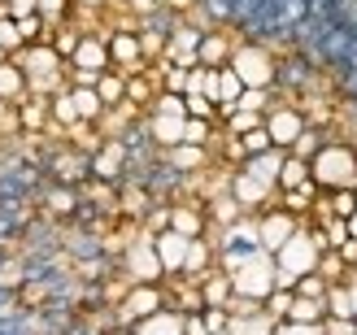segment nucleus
<instances>
[{
  "mask_svg": "<svg viewBox=\"0 0 357 335\" xmlns=\"http://www.w3.org/2000/svg\"><path fill=\"white\" fill-rule=\"evenodd\" d=\"M213 139H218V122H209V118H188L183 122V144L213 148Z\"/></svg>",
  "mask_w": 357,
  "mask_h": 335,
  "instance_id": "nucleus-28",
  "label": "nucleus"
},
{
  "mask_svg": "<svg viewBox=\"0 0 357 335\" xmlns=\"http://www.w3.org/2000/svg\"><path fill=\"white\" fill-rule=\"evenodd\" d=\"M240 92H244V83H240V75L231 65H218V92H213V100H218V118L222 114H231L236 109V100H240Z\"/></svg>",
  "mask_w": 357,
  "mask_h": 335,
  "instance_id": "nucleus-22",
  "label": "nucleus"
},
{
  "mask_svg": "<svg viewBox=\"0 0 357 335\" xmlns=\"http://www.w3.org/2000/svg\"><path fill=\"white\" fill-rule=\"evenodd\" d=\"M57 122V127H75L79 114H75V100H70V87H61V92L48 96V127Z\"/></svg>",
  "mask_w": 357,
  "mask_h": 335,
  "instance_id": "nucleus-27",
  "label": "nucleus"
},
{
  "mask_svg": "<svg viewBox=\"0 0 357 335\" xmlns=\"http://www.w3.org/2000/svg\"><path fill=\"white\" fill-rule=\"evenodd\" d=\"M323 335H357V318H323Z\"/></svg>",
  "mask_w": 357,
  "mask_h": 335,
  "instance_id": "nucleus-48",
  "label": "nucleus"
},
{
  "mask_svg": "<svg viewBox=\"0 0 357 335\" xmlns=\"http://www.w3.org/2000/svg\"><path fill=\"white\" fill-rule=\"evenodd\" d=\"M231 70L240 75L244 87H271L275 92V79H279V57L271 48H266L261 40H240L236 48H231Z\"/></svg>",
  "mask_w": 357,
  "mask_h": 335,
  "instance_id": "nucleus-2",
  "label": "nucleus"
},
{
  "mask_svg": "<svg viewBox=\"0 0 357 335\" xmlns=\"http://www.w3.org/2000/svg\"><path fill=\"white\" fill-rule=\"evenodd\" d=\"M323 301H327V318H353V301H349L344 283H331Z\"/></svg>",
  "mask_w": 357,
  "mask_h": 335,
  "instance_id": "nucleus-32",
  "label": "nucleus"
},
{
  "mask_svg": "<svg viewBox=\"0 0 357 335\" xmlns=\"http://www.w3.org/2000/svg\"><path fill=\"white\" fill-rule=\"evenodd\" d=\"M318 274H323L327 279V283H344V274H349V266H344V257L340 253H323V257H318Z\"/></svg>",
  "mask_w": 357,
  "mask_h": 335,
  "instance_id": "nucleus-36",
  "label": "nucleus"
},
{
  "mask_svg": "<svg viewBox=\"0 0 357 335\" xmlns=\"http://www.w3.org/2000/svg\"><path fill=\"white\" fill-rule=\"evenodd\" d=\"M79 40H83V31H79V26H70V22L52 26V35H48V44L57 48V57H61V61H70V52L79 48Z\"/></svg>",
  "mask_w": 357,
  "mask_h": 335,
  "instance_id": "nucleus-31",
  "label": "nucleus"
},
{
  "mask_svg": "<svg viewBox=\"0 0 357 335\" xmlns=\"http://www.w3.org/2000/svg\"><path fill=\"white\" fill-rule=\"evenodd\" d=\"M271 257H275V266H279V270H288L292 279H301V274H314V270H318V257H323V249L314 244L310 226L301 222L296 231L288 235V244H279Z\"/></svg>",
  "mask_w": 357,
  "mask_h": 335,
  "instance_id": "nucleus-6",
  "label": "nucleus"
},
{
  "mask_svg": "<svg viewBox=\"0 0 357 335\" xmlns=\"http://www.w3.org/2000/svg\"><path fill=\"white\" fill-rule=\"evenodd\" d=\"M157 309H166V283H131L114 305V327L131 331L139 318H149Z\"/></svg>",
  "mask_w": 357,
  "mask_h": 335,
  "instance_id": "nucleus-3",
  "label": "nucleus"
},
{
  "mask_svg": "<svg viewBox=\"0 0 357 335\" xmlns=\"http://www.w3.org/2000/svg\"><path fill=\"white\" fill-rule=\"evenodd\" d=\"M105 48H109V70H118V75H139V70H149L144 48H139V31H131V26L109 31L105 35Z\"/></svg>",
  "mask_w": 357,
  "mask_h": 335,
  "instance_id": "nucleus-8",
  "label": "nucleus"
},
{
  "mask_svg": "<svg viewBox=\"0 0 357 335\" xmlns=\"http://www.w3.org/2000/svg\"><path fill=\"white\" fill-rule=\"evenodd\" d=\"M26 96H31L26 75H22L13 61H0V100H17V104H22Z\"/></svg>",
  "mask_w": 357,
  "mask_h": 335,
  "instance_id": "nucleus-26",
  "label": "nucleus"
},
{
  "mask_svg": "<svg viewBox=\"0 0 357 335\" xmlns=\"http://www.w3.org/2000/svg\"><path fill=\"white\" fill-rule=\"evenodd\" d=\"M196 288H201V305H218V309H227V301H231V274H227V270H218V266L205 270Z\"/></svg>",
  "mask_w": 357,
  "mask_h": 335,
  "instance_id": "nucleus-20",
  "label": "nucleus"
},
{
  "mask_svg": "<svg viewBox=\"0 0 357 335\" xmlns=\"http://www.w3.org/2000/svg\"><path fill=\"white\" fill-rule=\"evenodd\" d=\"M66 13H70V0H40V17L48 26H61Z\"/></svg>",
  "mask_w": 357,
  "mask_h": 335,
  "instance_id": "nucleus-41",
  "label": "nucleus"
},
{
  "mask_svg": "<svg viewBox=\"0 0 357 335\" xmlns=\"http://www.w3.org/2000/svg\"><path fill=\"white\" fill-rule=\"evenodd\" d=\"M231 48H236V40H231L227 31H205L201 35V48H196V65L218 70V65L231 61Z\"/></svg>",
  "mask_w": 357,
  "mask_h": 335,
  "instance_id": "nucleus-15",
  "label": "nucleus"
},
{
  "mask_svg": "<svg viewBox=\"0 0 357 335\" xmlns=\"http://www.w3.org/2000/svg\"><path fill=\"white\" fill-rule=\"evenodd\" d=\"M70 100H75V114H79V122H96L105 118V104H100V96H96V87H75L70 83Z\"/></svg>",
  "mask_w": 357,
  "mask_h": 335,
  "instance_id": "nucleus-25",
  "label": "nucleus"
},
{
  "mask_svg": "<svg viewBox=\"0 0 357 335\" xmlns=\"http://www.w3.org/2000/svg\"><path fill=\"white\" fill-rule=\"evenodd\" d=\"M353 192H357V187H353Z\"/></svg>",
  "mask_w": 357,
  "mask_h": 335,
  "instance_id": "nucleus-56",
  "label": "nucleus"
},
{
  "mask_svg": "<svg viewBox=\"0 0 357 335\" xmlns=\"http://www.w3.org/2000/svg\"><path fill=\"white\" fill-rule=\"evenodd\" d=\"M0 109H5V100H0Z\"/></svg>",
  "mask_w": 357,
  "mask_h": 335,
  "instance_id": "nucleus-55",
  "label": "nucleus"
},
{
  "mask_svg": "<svg viewBox=\"0 0 357 335\" xmlns=\"http://www.w3.org/2000/svg\"><path fill=\"white\" fill-rule=\"evenodd\" d=\"M310 179L318 192L357 187V144H349V139H323V148L310 157Z\"/></svg>",
  "mask_w": 357,
  "mask_h": 335,
  "instance_id": "nucleus-1",
  "label": "nucleus"
},
{
  "mask_svg": "<svg viewBox=\"0 0 357 335\" xmlns=\"http://www.w3.org/2000/svg\"><path fill=\"white\" fill-rule=\"evenodd\" d=\"M170 231L178 235H209V218H205V201H170Z\"/></svg>",
  "mask_w": 357,
  "mask_h": 335,
  "instance_id": "nucleus-12",
  "label": "nucleus"
},
{
  "mask_svg": "<svg viewBox=\"0 0 357 335\" xmlns=\"http://www.w3.org/2000/svg\"><path fill=\"white\" fill-rule=\"evenodd\" d=\"M40 13V0H0V17H31Z\"/></svg>",
  "mask_w": 357,
  "mask_h": 335,
  "instance_id": "nucleus-43",
  "label": "nucleus"
},
{
  "mask_svg": "<svg viewBox=\"0 0 357 335\" xmlns=\"http://www.w3.org/2000/svg\"><path fill=\"white\" fill-rule=\"evenodd\" d=\"M213 240L209 235H196V240H188V257H183V279H192V283H201V274L205 270H213Z\"/></svg>",
  "mask_w": 357,
  "mask_h": 335,
  "instance_id": "nucleus-17",
  "label": "nucleus"
},
{
  "mask_svg": "<svg viewBox=\"0 0 357 335\" xmlns=\"http://www.w3.org/2000/svg\"><path fill=\"white\" fill-rule=\"evenodd\" d=\"M0 48H5V52H17V48H22V35H17V22H13V17H0Z\"/></svg>",
  "mask_w": 357,
  "mask_h": 335,
  "instance_id": "nucleus-44",
  "label": "nucleus"
},
{
  "mask_svg": "<svg viewBox=\"0 0 357 335\" xmlns=\"http://www.w3.org/2000/svg\"><path fill=\"white\" fill-rule=\"evenodd\" d=\"M48 209H52V214H75V209H79V196H75V187H52L48 192Z\"/></svg>",
  "mask_w": 357,
  "mask_h": 335,
  "instance_id": "nucleus-39",
  "label": "nucleus"
},
{
  "mask_svg": "<svg viewBox=\"0 0 357 335\" xmlns=\"http://www.w3.org/2000/svg\"><path fill=\"white\" fill-rule=\"evenodd\" d=\"M227 192L236 196V205L244 209V214H261L266 205H275V187L261 183V179H253V174L240 170V166L227 174Z\"/></svg>",
  "mask_w": 357,
  "mask_h": 335,
  "instance_id": "nucleus-10",
  "label": "nucleus"
},
{
  "mask_svg": "<svg viewBox=\"0 0 357 335\" xmlns=\"http://www.w3.org/2000/svg\"><path fill=\"white\" fill-rule=\"evenodd\" d=\"M253 222H257V249L261 253H275L279 244H288V235L301 226V218L288 214V209H279V205H266L261 214H253Z\"/></svg>",
  "mask_w": 357,
  "mask_h": 335,
  "instance_id": "nucleus-9",
  "label": "nucleus"
},
{
  "mask_svg": "<svg viewBox=\"0 0 357 335\" xmlns=\"http://www.w3.org/2000/svg\"><path fill=\"white\" fill-rule=\"evenodd\" d=\"M314 201H318L314 179H310V183H301V187H288V192H275V205H279V209H288V214H296L301 222L314 214Z\"/></svg>",
  "mask_w": 357,
  "mask_h": 335,
  "instance_id": "nucleus-18",
  "label": "nucleus"
},
{
  "mask_svg": "<svg viewBox=\"0 0 357 335\" xmlns=\"http://www.w3.org/2000/svg\"><path fill=\"white\" fill-rule=\"evenodd\" d=\"M153 5H166V0H153Z\"/></svg>",
  "mask_w": 357,
  "mask_h": 335,
  "instance_id": "nucleus-54",
  "label": "nucleus"
},
{
  "mask_svg": "<svg viewBox=\"0 0 357 335\" xmlns=\"http://www.w3.org/2000/svg\"><path fill=\"white\" fill-rule=\"evenodd\" d=\"M344 288H349V301H353V318H357V270L344 274Z\"/></svg>",
  "mask_w": 357,
  "mask_h": 335,
  "instance_id": "nucleus-50",
  "label": "nucleus"
},
{
  "mask_svg": "<svg viewBox=\"0 0 357 335\" xmlns=\"http://www.w3.org/2000/svg\"><path fill=\"white\" fill-rule=\"evenodd\" d=\"M122 279L127 283H166L162 261L153 253V231H139L131 244H122Z\"/></svg>",
  "mask_w": 357,
  "mask_h": 335,
  "instance_id": "nucleus-5",
  "label": "nucleus"
},
{
  "mask_svg": "<svg viewBox=\"0 0 357 335\" xmlns=\"http://www.w3.org/2000/svg\"><path fill=\"white\" fill-rule=\"evenodd\" d=\"M213 335H231V331H213Z\"/></svg>",
  "mask_w": 357,
  "mask_h": 335,
  "instance_id": "nucleus-53",
  "label": "nucleus"
},
{
  "mask_svg": "<svg viewBox=\"0 0 357 335\" xmlns=\"http://www.w3.org/2000/svg\"><path fill=\"white\" fill-rule=\"evenodd\" d=\"M275 335H323V322H275Z\"/></svg>",
  "mask_w": 357,
  "mask_h": 335,
  "instance_id": "nucleus-45",
  "label": "nucleus"
},
{
  "mask_svg": "<svg viewBox=\"0 0 357 335\" xmlns=\"http://www.w3.org/2000/svg\"><path fill=\"white\" fill-rule=\"evenodd\" d=\"M183 122L188 118H166V114H149L144 118V131H149V144L157 153H166L174 144H183Z\"/></svg>",
  "mask_w": 357,
  "mask_h": 335,
  "instance_id": "nucleus-14",
  "label": "nucleus"
},
{
  "mask_svg": "<svg viewBox=\"0 0 357 335\" xmlns=\"http://www.w3.org/2000/svg\"><path fill=\"white\" fill-rule=\"evenodd\" d=\"M327 318V301H314V296H292L288 322H323Z\"/></svg>",
  "mask_w": 357,
  "mask_h": 335,
  "instance_id": "nucleus-29",
  "label": "nucleus"
},
{
  "mask_svg": "<svg viewBox=\"0 0 357 335\" xmlns=\"http://www.w3.org/2000/svg\"><path fill=\"white\" fill-rule=\"evenodd\" d=\"M344 226H349V240H357V209H353V214L344 218Z\"/></svg>",
  "mask_w": 357,
  "mask_h": 335,
  "instance_id": "nucleus-52",
  "label": "nucleus"
},
{
  "mask_svg": "<svg viewBox=\"0 0 357 335\" xmlns=\"http://www.w3.org/2000/svg\"><path fill=\"white\" fill-rule=\"evenodd\" d=\"M127 162H131V148L122 139H100V148L87 157V174L100 183H118L127 174Z\"/></svg>",
  "mask_w": 357,
  "mask_h": 335,
  "instance_id": "nucleus-11",
  "label": "nucleus"
},
{
  "mask_svg": "<svg viewBox=\"0 0 357 335\" xmlns=\"http://www.w3.org/2000/svg\"><path fill=\"white\" fill-rule=\"evenodd\" d=\"M301 183H310V162H305V157H296V153H283L275 192H288V187H301Z\"/></svg>",
  "mask_w": 357,
  "mask_h": 335,
  "instance_id": "nucleus-24",
  "label": "nucleus"
},
{
  "mask_svg": "<svg viewBox=\"0 0 357 335\" xmlns=\"http://www.w3.org/2000/svg\"><path fill=\"white\" fill-rule=\"evenodd\" d=\"M275 104V92L271 87H244L240 100H236V109H253V114H266Z\"/></svg>",
  "mask_w": 357,
  "mask_h": 335,
  "instance_id": "nucleus-34",
  "label": "nucleus"
},
{
  "mask_svg": "<svg viewBox=\"0 0 357 335\" xmlns=\"http://www.w3.org/2000/svg\"><path fill=\"white\" fill-rule=\"evenodd\" d=\"M275 292V257L271 253H253L240 270H231V296H244V301H266Z\"/></svg>",
  "mask_w": 357,
  "mask_h": 335,
  "instance_id": "nucleus-4",
  "label": "nucleus"
},
{
  "mask_svg": "<svg viewBox=\"0 0 357 335\" xmlns=\"http://www.w3.org/2000/svg\"><path fill=\"white\" fill-rule=\"evenodd\" d=\"M314 222L323 226V235H327V249H331V253H335V249H340V244L349 240V226H344V218H331V214H327V218H314Z\"/></svg>",
  "mask_w": 357,
  "mask_h": 335,
  "instance_id": "nucleus-38",
  "label": "nucleus"
},
{
  "mask_svg": "<svg viewBox=\"0 0 357 335\" xmlns=\"http://www.w3.org/2000/svg\"><path fill=\"white\" fill-rule=\"evenodd\" d=\"M201 318H205V331L213 335V331H227V318H231V313L218 309V305H205V309H201Z\"/></svg>",
  "mask_w": 357,
  "mask_h": 335,
  "instance_id": "nucleus-46",
  "label": "nucleus"
},
{
  "mask_svg": "<svg viewBox=\"0 0 357 335\" xmlns=\"http://www.w3.org/2000/svg\"><path fill=\"white\" fill-rule=\"evenodd\" d=\"M166 166L174 174H205L209 148H201V144H174V148H166Z\"/></svg>",
  "mask_w": 357,
  "mask_h": 335,
  "instance_id": "nucleus-16",
  "label": "nucleus"
},
{
  "mask_svg": "<svg viewBox=\"0 0 357 335\" xmlns=\"http://www.w3.org/2000/svg\"><path fill=\"white\" fill-rule=\"evenodd\" d=\"M261 118L266 114H253V109H231V114H222L218 122H222V127H227V135H248V131H257L261 127Z\"/></svg>",
  "mask_w": 357,
  "mask_h": 335,
  "instance_id": "nucleus-30",
  "label": "nucleus"
},
{
  "mask_svg": "<svg viewBox=\"0 0 357 335\" xmlns=\"http://www.w3.org/2000/svg\"><path fill=\"white\" fill-rule=\"evenodd\" d=\"M183 335H209V331H205V318H201V309H196V313H183Z\"/></svg>",
  "mask_w": 357,
  "mask_h": 335,
  "instance_id": "nucleus-49",
  "label": "nucleus"
},
{
  "mask_svg": "<svg viewBox=\"0 0 357 335\" xmlns=\"http://www.w3.org/2000/svg\"><path fill=\"white\" fill-rule=\"evenodd\" d=\"M327 288H331V283H327V279L314 270V274H301L292 292H296V296H314V301H323V296H327Z\"/></svg>",
  "mask_w": 357,
  "mask_h": 335,
  "instance_id": "nucleus-40",
  "label": "nucleus"
},
{
  "mask_svg": "<svg viewBox=\"0 0 357 335\" xmlns=\"http://www.w3.org/2000/svg\"><path fill=\"white\" fill-rule=\"evenodd\" d=\"M240 148H244V157H253V153H266V148H275V144H271V135H266V127H257V131L240 135Z\"/></svg>",
  "mask_w": 357,
  "mask_h": 335,
  "instance_id": "nucleus-42",
  "label": "nucleus"
},
{
  "mask_svg": "<svg viewBox=\"0 0 357 335\" xmlns=\"http://www.w3.org/2000/svg\"><path fill=\"white\" fill-rule=\"evenodd\" d=\"M244 335H275V318H271V313H253V318H244Z\"/></svg>",
  "mask_w": 357,
  "mask_h": 335,
  "instance_id": "nucleus-47",
  "label": "nucleus"
},
{
  "mask_svg": "<svg viewBox=\"0 0 357 335\" xmlns=\"http://www.w3.org/2000/svg\"><path fill=\"white\" fill-rule=\"evenodd\" d=\"M149 114H166V118H188V104L178 92H157L149 100Z\"/></svg>",
  "mask_w": 357,
  "mask_h": 335,
  "instance_id": "nucleus-33",
  "label": "nucleus"
},
{
  "mask_svg": "<svg viewBox=\"0 0 357 335\" xmlns=\"http://www.w3.org/2000/svg\"><path fill=\"white\" fill-rule=\"evenodd\" d=\"M131 335H183V313L166 305V309L149 313V318H139L131 327Z\"/></svg>",
  "mask_w": 357,
  "mask_h": 335,
  "instance_id": "nucleus-19",
  "label": "nucleus"
},
{
  "mask_svg": "<svg viewBox=\"0 0 357 335\" xmlns=\"http://www.w3.org/2000/svg\"><path fill=\"white\" fill-rule=\"evenodd\" d=\"M261 127H266V135H271V144H275V148L288 153V148L296 144V135L310 127L305 104H292V100L271 104V109H266V118H261Z\"/></svg>",
  "mask_w": 357,
  "mask_h": 335,
  "instance_id": "nucleus-7",
  "label": "nucleus"
},
{
  "mask_svg": "<svg viewBox=\"0 0 357 335\" xmlns=\"http://www.w3.org/2000/svg\"><path fill=\"white\" fill-rule=\"evenodd\" d=\"M183 104H188V118H209V122H218V104H213L209 96H201V92H183Z\"/></svg>",
  "mask_w": 357,
  "mask_h": 335,
  "instance_id": "nucleus-37",
  "label": "nucleus"
},
{
  "mask_svg": "<svg viewBox=\"0 0 357 335\" xmlns=\"http://www.w3.org/2000/svg\"><path fill=\"white\" fill-rule=\"evenodd\" d=\"M279 166H283V148H266V153H253V157H244V162H240V170H248L253 179L271 183V187L279 179Z\"/></svg>",
  "mask_w": 357,
  "mask_h": 335,
  "instance_id": "nucleus-21",
  "label": "nucleus"
},
{
  "mask_svg": "<svg viewBox=\"0 0 357 335\" xmlns=\"http://www.w3.org/2000/svg\"><path fill=\"white\" fill-rule=\"evenodd\" d=\"M292 296H296V292H288V288H275V292L261 301V313H271L275 322H283V318H288V309H292Z\"/></svg>",
  "mask_w": 357,
  "mask_h": 335,
  "instance_id": "nucleus-35",
  "label": "nucleus"
},
{
  "mask_svg": "<svg viewBox=\"0 0 357 335\" xmlns=\"http://www.w3.org/2000/svg\"><path fill=\"white\" fill-rule=\"evenodd\" d=\"M153 253L157 261H162V274L174 279V274H183V257H188V235H178V231H157L153 235Z\"/></svg>",
  "mask_w": 357,
  "mask_h": 335,
  "instance_id": "nucleus-13",
  "label": "nucleus"
},
{
  "mask_svg": "<svg viewBox=\"0 0 357 335\" xmlns=\"http://www.w3.org/2000/svg\"><path fill=\"white\" fill-rule=\"evenodd\" d=\"M75 5H79V9H105L109 0H75Z\"/></svg>",
  "mask_w": 357,
  "mask_h": 335,
  "instance_id": "nucleus-51",
  "label": "nucleus"
},
{
  "mask_svg": "<svg viewBox=\"0 0 357 335\" xmlns=\"http://www.w3.org/2000/svg\"><path fill=\"white\" fill-rule=\"evenodd\" d=\"M92 87H96V96H100L105 109H114V104L127 100V75H118V70H105V75H96Z\"/></svg>",
  "mask_w": 357,
  "mask_h": 335,
  "instance_id": "nucleus-23",
  "label": "nucleus"
}]
</instances>
